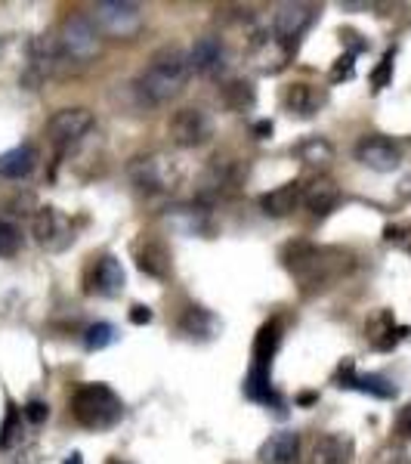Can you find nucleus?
Masks as SVG:
<instances>
[{"mask_svg": "<svg viewBox=\"0 0 411 464\" xmlns=\"http://www.w3.org/2000/svg\"><path fill=\"white\" fill-rule=\"evenodd\" d=\"M22 248V229L16 223L0 220V257H13Z\"/></svg>", "mask_w": 411, "mask_h": 464, "instance_id": "33", "label": "nucleus"}, {"mask_svg": "<svg viewBox=\"0 0 411 464\" xmlns=\"http://www.w3.org/2000/svg\"><path fill=\"white\" fill-rule=\"evenodd\" d=\"M303 205L316 217H328L340 205V186L331 177H312L303 186Z\"/></svg>", "mask_w": 411, "mask_h": 464, "instance_id": "21", "label": "nucleus"}, {"mask_svg": "<svg viewBox=\"0 0 411 464\" xmlns=\"http://www.w3.org/2000/svg\"><path fill=\"white\" fill-rule=\"evenodd\" d=\"M189 53H183L179 47H161L158 53L148 59V65L139 72L133 90L139 93V100L146 106H164V102L177 100L189 84Z\"/></svg>", "mask_w": 411, "mask_h": 464, "instance_id": "2", "label": "nucleus"}, {"mask_svg": "<svg viewBox=\"0 0 411 464\" xmlns=\"http://www.w3.org/2000/svg\"><path fill=\"white\" fill-rule=\"evenodd\" d=\"M167 133L170 140L179 146V149H196V146H205L207 140L214 137V118L207 115L205 109L198 106H186V109H177L167 121Z\"/></svg>", "mask_w": 411, "mask_h": 464, "instance_id": "7", "label": "nucleus"}, {"mask_svg": "<svg viewBox=\"0 0 411 464\" xmlns=\"http://www.w3.org/2000/svg\"><path fill=\"white\" fill-rule=\"evenodd\" d=\"M127 285L124 266L115 254H102L100 260H93L87 273V295L96 297H118Z\"/></svg>", "mask_w": 411, "mask_h": 464, "instance_id": "13", "label": "nucleus"}, {"mask_svg": "<svg viewBox=\"0 0 411 464\" xmlns=\"http://www.w3.org/2000/svg\"><path fill=\"white\" fill-rule=\"evenodd\" d=\"M319 19V6L312 4H282L272 16V34L294 53L301 37L310 32L312 22Z\"/></svg>", "mask_w": 411, "mask_h": 464, "instance_id": "9", "label": "nucleus"}, {"mask_svg": "<svg viewBox=\"0 0 411 464\" xmlns=\"http://www.w3.org/2000/svg\"><path fill=\"white\" fill-rule=\"evenodd\" d=\"M25 437V415L16 402H6V415H4V424H0V449L10 452L13 446L22 443Z\"/></svg>", "mask_w": 411, "mask_h": 464, "instance_id": "31", "label": "nucleus"}, {"mask_svg": "<svg viewBox=\"0 0 411 464\" xmlns=\"http://www.w3.org/2000/svg\"><path fill=\"white\" fill-rule=\"evenodd\" d=\"M253 137H257V140L272 137V121H257V124H253Z\"/></svg>", "mask_w": 411, "mask_h": 464, "instance_id": "41", "label": "nucleus"}, {"mask_svg": "<svg viewBox=\"0 0 411 464\" xmlns=\"http://www.w3.org/2000/svg\"><path fill=\"white\" fill-rule=\"evenodd\" d=\"M189 65L192 72H198L201 78H216L226 72V47L216 34H205L192 44L189 50Z\"/></svg>", "mask_w": 411, "mask_h": 464, "instance_id": "14", "label": "nucleus"}, {"mask_svg": "<svg viewBox=\"0 0 411 464\" xmlns=\"http://www.w3.org/2000/svg\"><path fill=\"white\" fill-rule=\"evenodd\" d=\"M37 168V149L32 143L13 146L0 155V177L4 179H22Z\"/></svg>", "mask_w": 411, "mask_h": 464, "instance_id": "26", "label": "nucleus"}, {"mask_svg": "<svg viewBox=\"0 0 411 464\" xmlns=\"http://www.w3.org/2000/svg\"><path fill=\"white\" fill-rule=\"evenodd\" d=\"M93 25H100L109 37H118V41H130L143 32L146 25V13L139 4H130V0H100L93 6Z\"/></svg>", "mask_w": 411, "mask_h": 464, "instance_id": "6", "label": "nucleus"}, {"mask_svg": "<svg viewBox=\"0 0 411 464\" xmlns=\"http://www.w3.org/2000/svg\"><path fill=\"white\" fill-rule=\"evenodd\" d=\"M356 161L378 174H390L402 164V146L384 133H368L356 143Z\"/></svg>", "mask_w": 411, "mask_h": 464, "instance_id": "12", "label": "nucleus"}, {"mask_svg": "<svg viewBox=\"0 0 411 464\" xmlns=\"http://www.w3.org/2000/svg\"><path fill=\"white\" fill-rule=\"evenodd\" d=\"M56 41L69 63H90L93 56H100V47H102V37L96 32L93 19L84 16V13L65 16L62 25H59Z\"/></svg>", "mask_w": 411, "mask_h": 464, "instance_id": "5", "label": "nucleus"}, {"mask_svg": "<svg viewBox=\"0 0 411 464\" xmlns=\"http://www.w3.org/2000/svg\"><path fill=\"white\" fill-rule=\"evenodd\" d=\"M238 164L229 159H214L201 174V186H198V196L201 198H223L226 192L235 189L238 183Z\"/></svg>", "mask_w": 411, "mask_h": 464, "instance_id": "17", "label": "nucleus"}, {"mask_svg": "<svg viewBox=\"0 0 411 464\" xmlns=\"http://www.w3.org/2000/svg\"><path fill=\"white\" fill-rule=\"evenodd\" d=\"M393 59H396V50H387L384 59H380V65L375 72H371V84H375V90H384L387 84H390L393 78Z\"/></svg>", "mask_w": 411, "mask_h": 464, "instance_id": "34", "label": "nucleus"}, {"mask_svg": "<svg viewBox=\"0 0 411 464\" xmlns=\"http://www.w3.org/2000/svg\"><path fill=\"white\" fill-rule=\"evenodd\" d=\"M220 102L226 111H233V115H244V111H253L257 106V90H253L251 81H229L226 87L220 90Z\"/></svg>", "mask_w": 411, "mask_h": 464, "instance_id": "28", "label": "nucleus"}, {"mask_svg": "<svg viewBox=\"0 0 411 464\" xmlns=\"http://www.w3.org/2000/svg\"><path fill=\"white\" fill-rule=\"evenodd\" d=\"M96 127L93 111L84 106H69V109H59L53 111V118L47 121V140L56 149H69L74 143L87 137L90 130Z\"/></svg>", "mask_w": 411, "mask_h": 464, "instance_id": "8", "label": "nucleus"}, {"mask_svg": "<svg viewBox=\"0 0 411 464\" xmlns=\"http://www.w3.org/2000/svg\"><path fill=\"white\" fill-rule=\"evenodd\" d=\"M109 464H118V459H111V461H109ZM121 464H124V461H121Z\"/></svg>", "mask_w": 411, "mask_h": 464, "instance_id": "44", "label": "nucleus"}, {"mask_svg": "<svg viewBox=\"0 0 411 464\" xmlns=\"http://www.w3.org/2000/svg\"><path fill=\"white\" fill-rule=\"evenodd\" d=\"M127 319H130V325H148V322H152V310H148L146 304H133Z\"/></svg>", "mask_w": 411, "mask_h": 464, "instance_id": "38", "label": "nucleus"}, {"mask_svg": "<svg viewBox=\"0 0 411 464\" xmlns=\"http://www.w3.org/2000/svg\"><path fill=\"white\" fill-rule=\"evenodd\" d=\"M282 264L303 291L328 288L334 279L349 273L353 266V254L331 245H312V242H291L282 248Z\"/></svg>", "mask_w": 411, "mask_h": 464, "instance_id": "1", "label": "nucleus"}, {"mask_svg": "<svg viewBox=\"0 0 411 464\" xmlns=\"http://www.w3.org/2000/svg\"><path fill=\"white\" fill-rule=\"evenodd\" d=\"M396 433L411 440V406L399 409V415H396Z\"/></svg>", "mask_w": 411, "mask_h": 464, "instance_id": "39", "label": "nucleus"}, {"mask_svg": "<svg viewBox=\"0 0 411 464\" xmlns=\"http://www.w3.org/2000/svg\"><path fill=\"white\" fill-rule=\"evenodd\" d=\"M282 332H285L282 319H269L257 328V338H253V350H251V356H253L251 365H272V356L279 353V347H282Z\"/></svg>", "mask_w": 411, "mask_h": 464, "instance_id": "27", "label": "nucleus"}, {"mask_svg": "<svg viewBox=\"0 0 411 464\" xmlns=\"http://www.w3.org/2000/svg\"><path fill=\"white\" fill-rule=\"evenodd\" d=\"M121 334H118V328L111 325V322H96V325H90L84 332V347L90 353H96V350H106L111 347Z\"/></svg>", "mask_w": 411, "mask_h": 464, "instance_id": "32", "label": "nucleus"}, {"mask_svg": "<svg viewBox=\"0 0 411 464\" xmlns=\"http://www.w3.org/2000/svg\"><path fill=\"white\" fill-rule=\"evenodd\" d=\"M353 53H343L340 59H338V65L331 69V81H349L353 78V72H356V65H353Z\"/></svg>", "mask_w": 411, "mask_h": 464, "instance_id": "37", "label": "nucleus"}, {"mask_svg": "<svg viewBox=\"0 0 411 464\" xmlns=\"http://www.w3.org/2000/svg\"><path fill=\"white\" fill-rule=\"evenodd\" d=\"M167 223L183 236H214V220L211 211L201 205H177L167 211Z\"/></svg>", "mask_w": 411, "mask_h": 464, "instance_id": "20", "label": "nucleus"}, {"mask_svg": "<svg viewBox=\"0 0 411 464\" xmlns=\"http://www.w3.org/2000/svg\"><path fill=\"white\" fill-rule=\"evenodd\" d=\"M65 464H84V459H81V452H72L69 459H65Z\"/></svg>", "mask_w": 411, "mask_h": 464, "instance_id": "43", "label": "nucleus"}, {"mask_svg": "<svg viewBox=\"0 0 411 464\" xmlns=\"http://www.w3.org/2000/svg\"><path fill=\"white\" fill-rule=\"evenodd\" d=\"M303 201V183L297 179H288V183L275 186L260 196V211L269 214V217H288L297 211V205Z\"/></svg>", "mask_w": 411, "mask_h": 464, "instance_id": "22", "label": "nucleus"}, {"mask_svg": "<svg viewBox=\"0 0 411 464\" xmlns=\"http://www.w3.org/2000/svg\"><path fill=\"white\" fill-rule=\"evenodd\" d=\"M133 264L143 276L148 279H158V282H167L170 276H174V254H170L167 245L161 242V238L155 236H139L137 242H133Z\"/></svg>", "mask_w": 411, "mask_h": 464, "instance_id": "11", "label": "nucleus"}, {"mask_svg": "<svg viewBox=\"0 0 411 464\" xmlns=\"http://www.w3.org/2000/svg\"><path fill=\"white\" fill-rule=\"evenodd\" d=\"M216 328H220V322H216L214 313L205 310V306H189V310L183 313V319H179V332L198 341H211L216 334Z\"/></svg>", "mask_w": 411, "mask_h": 464, "instance_id": "29", "label": "nucleus"}, {"mask_svg": "<svg viewBox=\"0 0 411 464\" xmlns=\"http://www.w3.org/2000/svg\"><path fill=\"white\" fill-rule=\"evenodd\" d=\"M244 396H248L251 402H260V406L282 409V396L275 393V387H272L269 365H251L248 378H244Z\"/></svg>", "mask_w": 411, "mask_h": 464, "instance_id": "25", "label": "nucleus"}, {"mask_svg": "<svg viewBox=\"0 0 411 464\" xmlns=\"http://www.w3.org/2000/svg\"><path fill=\"white\" fill-rule=\"evenodd\" d=\"M301 449V437L294 430H275L263 440V446L257 449L260 464H291L297 459Z\"/></svg>", "mask_w": 411, "mask_h": 464, "instance_id": "23", "label": "nucleus"}, {"mask_svg": "<svg viewBox=\"0 0 411 464\" xmlns=\"http://www.w3.org/2000/svg\"><path fill=\"white\" fill-rule=\"evenodd\" d=\"M22 415H25L28 424H43L50 418V406L43 400H28L25 406H22Z\"/></svg>", "mask_w": 411, "mask_h": 464, "instance_id": "35", "label": "nucleus"}, {"mask_svg": "<svg viewBox=\"0 0 411 464\" xmlns=\"http://www.w3.org/2000/svg\"><path fill=\"white\" fill-rule=\"evenodd\" d=\"M294 152H297V159L303 164H310V168H328V164L334 161V146L328 143L325 137H306Z\"/></svg>", "mask_w": 411, "mask_h": 464, "instance_id": "30", "label": "nucleus"}, {"mask_svg": "<svg viewBox=\"0 0 411 464\" xmlns=\"http://www.w3.org/2000/svg\"><path fill=\"white\" fill-rule=\"evenodd\" d=\"M127 177L139 192L148 196H167L183 183V164L170 152H146L127 164Z\"/></svg>", "mask_w": 411, "mask_h": 464, "instance_id": "4", "label": "nucleus"}, {"mask_svg": "<svg viewBox=\"0 0 411 464\" xmlns=\"http://www.w3.org/2000/svg\"><path fill=\"white\" fill-rule=\"evenodd\" d=\"M316 400H319L316 393H301V396H297V402H301V406H310V402H316Z\"/></svg>", "mask_w": 411, "mask_h": 464, "instance_id": "42", "label": "nucleus"}, {"mask_svg": "<svg viewBox=\"0 0 411 464\" xmlns=\"http://www.w3.org/2000/svg\"><path fill=\"white\" fill-rule=\"evenodd\" d=\"M371 464H411L408 461V455H406V449H399V446H384L380 452L375 455V461Z\"/></svg>", "mask_w": 411, "mask_h": 464, "instance_id": "36", "label": "nucleus"}, {"mask_svg": "<svg viewBox=\"0 0 411 464\" xmlns=\"http://www.w3.org/2000/svg\"><path fill=\"white\" fill-rule=\"evenodd\" d=\"M32 232H34V242L53 254L65 251L74 242L72 220L59 208H37L32 217Z\"/></svg>", "mask_w": 411, "mask_h": 464, "instance_id": "10", "label": "nucleus"}, {"mask_svg": "<svg viewBox=\"0 0 411 464\" xmlns=\"http://www.w3.org/2000/svg\"><path fill=\"white\" fill-rule=\"evenodd\" d=\"M334 384L347 387V391H362V393H368V396H378V400H393V396H396V387L387 378H380V375H358L353 359H343L338 375H334Z\"/></svg>", "mask_w": 411, "mask_h": 464, "instance_id": "16", "label": "nucleus"}, {"mask_svg": "<svg viewBox=\"0 0 411 464\" xmlns=\"http://www.w3.org/2000/svg\"><path fill=\"white\" fill-rule=\"evenodd\" d=\"M356 443L349 433H322L312 440L306 464H353Z\"/></svg>", "mask_w": 411, "mask_h": 464, "instance_id": "15", "label": "nucleus"}, {"mask_svg": "<svg viewBox=\"0 0 411 464\" xmlns=\"http://www.w3.org/2000/svg\"><path fill=\"white\" fill-rule=\"evenodd\" d=\"M288 59H291V50H288L285 44H282L272 32L253 37L251 63H253V69H257L260 74H275V72H282V69L288 65Z\"/></svg>", "mask_w": 411, "mask_h": 464, "instance_id": "18", "label": "nucleus"}, {"mask_svg": "<svg viewBox=\"0 0 411 464\" xmlns=\"http://www.w3.org/2000/svg\"><path fill=\"white\" fill-rule=\"evenodd\" d=\"M340 37L349 44V53H353V56H356V53H362V50L368 47V44H365V41H358V37H362V34H356V32H340Z\"/></svg>", "mask_w": 411, "mask_h": 464, "instance_id": "40", "label": "nucleus"}, {"mask_svg": "<svg viewBox=\"0 0 411 464\" xmlns=\"http://www.w3.org/2000/svg\"><path fill=\"white\" fill-rule=\"evenodd\" d=\"M365 332H368V341H371V347H375V350H393L396 343L406 338V334H411V328L408 325H396L390 310H378L375 316L368 319Z\"/></svg>", "mask_w": 411, "mask_h": 464, "instance_id": "24", "label": "nucleus"}, {"mask_svg": "<svg viewBox=\"0 0 411 464\" xmlns=\"http://www.w3.org/2000/svg\"><path fill=\"white\" fill-rule=\"evenodd\" d=\"M72 415L87 430H111L124 418V402L109 384H81L72 396Z\"/></svg>", "mask_w": 411, "mask_h": 464, "instance_id": "3", "label": "nucleus"}, {"mask_svg": "<svg viewBox=\"0 0 411 464\" xmlns=\"http://www.w3.org/2000/svg\"><path fill=\"white\" fill-rule=\"evenodd\" d=\"M282 106H285L288 115H294V118H312L325 106V93L316 84L297 81V84H288L282 90Z\"/></svg>", "mask_w": 411, "mask_h": 464, "instance_id": "19", "label": "nucleus"}]
</instances>
